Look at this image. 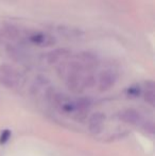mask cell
Instances as JSON below:
<instances>
[{"label":"cell","instance_id":"obj_2","mask_svg":"<svg viewBox=\"0 0 155 156\" xmlns=\"http://www.w3.org/2000/svg\"><path fill=\"white\" fill-rule=\"evenodd\" d=\"M0 43L4 45H31L35 47H51L55 39L46 31L6 25L0 28Z\"/></svg>","mask_w":155,"mask_h":156},{"label":"cell","instance_id":"obj_1","mask_svg":"<svg viewBox=\"0 0 155 156\" xmlns=\"http://www.w3.org/2000/svg\"><path fill=\"white\" fill-rule=\"evenodd\" d=\"M98 64L97 55L91 52H81L73 56L70 62L63 66V72L69 88L80 93L93 86L96 80L91 71L98 67Z\"/></svg>","mask_w":155,"mask_h":156},{"label":"cell","instance_id":"obj_9","mask_svg":"<svg viewBox=\"0 0 155 156\" xmlns=\"http://www.w3.org/2000/svg\"><path fill=\"white\" fill-rule=\"evenodd\" d=\"M139 91H140L139 87H131V88L129 89V94L132 97H136L139 94Z\"/></svg>","mask_w":155,"mask_h":156},{"label":"cell","instance_id":"obj_4","mask_svg":"<svg viewBox=\"0 0 155 156\" xmlns=\"http://www.w3.org/2000/svg\"><path fill=\"white\" fill-rule=\"evenodd\" d=\"M118 80V73L113 68L102 70L98 76V87L100 91H106L111 89Z\"/></svg>","mask_w":155,"mask_h":156},{"label":"cell","instance_id":"obj_3","mask_svg":"<svg viewBox=\"0 0 155 156\" xmlns=\"http://www.w3.org/2000/svg\"><path fill=\"white\" fill-rule=\"evenodd\" d=\"M20 83V74L9 65L0 66V84L8 88H14Z\"/></svg>","mask_w":155,"mask_h":156},{"label":"cell","instance_id":"obj_5","mask_svg":"<svg viewBox=\"0 0 155 156\" xmlns=\"http://www.w3.org/2000/svg\"><path fill=\"white\" fill-rule=\"evenodd\" d=\"M118 117L121 121L125 122L128 124H132V125H139L143 122V116L139 113L138 111L133 108H126L123 109L122 112H120L118 114Z\"/></svg>","mask_w":155,"mask_h":156},{"label":"cell","instance_id":"obj_6","mask_svg":"<svg viewBox=\"0 0 155 156\" xmlns=\"http://www.w3.org/2000/svg\"><path fill=\"white\" fill-rule=\"evenodd\" d=\"M104 120H105V116L101 112H98V113L93 114L90 117V119H89V123H88L89 131L93 134H98L99 132H101Z\"/></svg>","mask_w":155,"mask_h":156},{"label":"cell","instance_id":"obj_8","mask_svg":"<svg viewBox=\"0 0 155 156\" xmlns=\"http://www.w3.org/2000/svg\"><path fill=\"white\" fill-rule=\"evenodd\" d=\"M10 136H11L10 131L5 129V131L1 134V136H0V144H4L5 141H8L9 138H10Z\"/></svg>","mask_w":155,"mask_h":156},{"label":"cell","instance_id":"obj_7","mask_svg":"<svg viewBox=\"0 0 155 156\" xmlns=\"http://www.w3.org/2000/svg\"><path fill=\"white\" fill-rule=\"evenodd\" d=\"M145 100L149 103L150 105L153 106L155 103V89H154V83L148 82L146 84V90H145Z\"/></svg>","mask_w":155,"mask_h":156}]
</instances>
